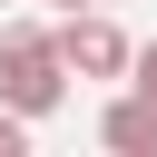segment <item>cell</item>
Here are the masks:
<instances>
[{
	"label": "cell",
	"mask_w": 157,
	"mask_h": 157,
	"mask_svg": "<svg viewBox=\"0 0 157 157\" xmlns=\"http://www.w3.org/2000/svg\"><path fill=\"white\" fill-rule=\"evenodd\" d=\"M59 98H69V59H59V29H39V20H10V29H0V108H20V118L39 128Z\"/></svg>",
	"instance_id": "1"
},
{
	"label": "cell",
	"mask_w": 157,
	"mask_h": 157,
	"mask_svg": "<svg viewBox=\"0 0 157 157\" xmlns=\"http://www.w3.org/2000/svg\"><path fill=\"white\" fill-rule=\"evenodd\" d=\"M49 29H59V59H69V78H128V59H137V39H128L108 10H59Z\"/></svg>",
	"instance_id": "2"
},
{
	"label": "cell",
	"mask_w": 157,
	"mask_h": 157,
	"mask_svg": "<svg viewBox=\"0 0 157 157\" xmlns=\"http://www.w3.org/2000/svg\"><path fill=\"white\" fill-rule=\"evenodd\" d=\"M98 147H118V157H157V98H147V88H118V98L98 108Z\"/></svg>",
	"instance_id": "3"
},
{
	"label": "cell",
	"mask_w": 157,
	"mask_h": 157,
	"mask_svg": "<svg viewBox=\"0 0 157 157\" xmlns=\"http://www.w3.org/2000/svg\"><path fill=\"white\" fill-rule=\"evenodd\" d=\"M20 147H29V118H20V108H0V157H20Z\"/></svg>",
	"instance_id": "4"
},
{
	"label": "cell",
	"mask_w": 157,
	"mask_h": 157,
	"mask_svg": "<svg viewBox=\"0 0 157 157\" xmlns=\"http://www.w3.org/2000/svg\"><path fill=\"white\" fill-rule=\"evenodd\" d=\"M128 88H147V98H157V39H147V49L128 59Z\"/></svg>",
	"instance_id": "5"
},
{
	"label": "cell",
	"mask_w": 157,
	"mask_h": 157,
	"mask_svg": "<svg viewBox=\"0 0 157 157\" xmlns=\"http://www.w3.org/2000/svg\"><path fill=\"white\" fill-rule=\"evenodd\" d=\"M49 10H98V0H49Z\"/></svg>",
	"instance_id": "6"
}]
</instances>
